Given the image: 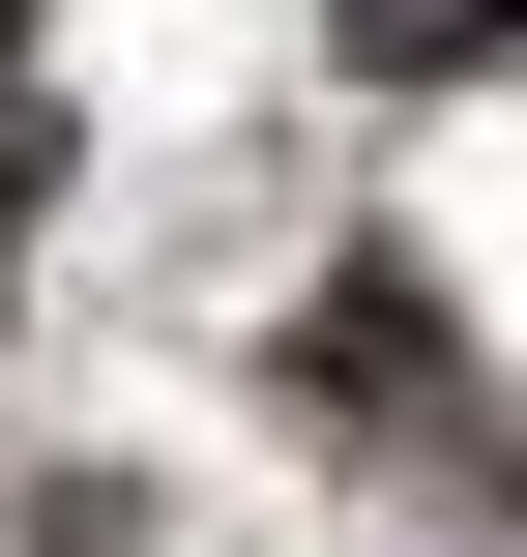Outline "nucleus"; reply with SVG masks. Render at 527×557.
<instances>
[{
    "label": "nucleus",
    "instance_id": "obj_1",
    "mask_svg": "<svg viewBox=\"0 0 527 557\" xmlns=\"http://www.w3.org/2000/svg\"><path fill=\"white\" fill-rule=\"evenodd\" d=\"M323 59L352 88H469V59H527V0H323Z\"/></svg>",
    "mask_w": 527,
    "mask_h": 557
}]
</instances>
